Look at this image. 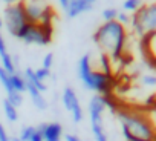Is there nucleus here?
<instances>
[{
    "instance_id": "a211bd4d",
    "label": "nucleus",
    "mask_w": 156,
    "mask_h": 141,
    "mask_svg": "<svg viewBox=\"0 0 156 141\" xmlns=\"http://www.w3.org/2000/svg\"><path fill=\"white\" fill-rule=\"evenodd\" d=\"M142 5H144V0H124L122 11L127 14H135Z\"/></svg>"
},
{
    "instance_id": "aec40b11",
    "label": "nucleus",
    "mask_w": 156,
    "mask_h": 141,
    "mask_svg": "<svg viewBox=\"0 0 156 141\" xmlns=\"http://www.w3.org/2000/svg\"><path fill=\"white\" fill-rule=\"evenodd\" d=\"M118 9L116 8H106L104 11H103V20L104 22H115L116 20V17H118Z\"/></svg>"
},
{
    "instance_id": "c756f323",
    "label": "nucleus",
    "mask_w": 156,
    "mask_h": 141,
    "mask_svg": "<svg viewBox=\"0 0 156 141\" xmlns=\"http://www.w3.org/2000/svg\"><path fill=\"white\" fill-rule=\"evenodd\" d=\"M58 3H60L61 9H64V8L67 6V3H69V0H58Z\"/></svg>"
},
{
    "instance_id": "412c9836",
    "label": "nucleus",
    "mask_w": 156,
    "mask_h": 141,
    "mask_svg": "<svg viewBox=\"0 0 156 141\" xmlns=\"http://www.w3.org/2000/svg\"><path fill=\"white\" fill-rule=\"evenodd\" d=\"M34 130H35L34 126H25V127H22L20 135H19V139H20V141H29V138L32 136Z\"/></svg>"
},
{
    "instance_id": "6ab92c4d",
    "label": "nucleus",
    "mask_w": 156,
    "mask_h": 141,
    "mask_svg": "<svg viewBox=\"0 0 156 141\" xmlns=\"http://www.w3.org/2000/svg\"><path fill=\"white\" fill-rule=\"evenodd\" d=\"M100 66H101V72L106 74V75H112V60L107 54H103L100 55Z\"/></svg>"
},
{
    "instance_id": "6e6552de",
    "label": "nucleus",
    "mask_w": 156,
    "mask_h": 141,
    "mask_svg": "<svg viewBox=\"0 0 156 141\" xmlns=\"http://www.w3.org/2000/svg\"><path fill=\"white\" fill-rule=\"evenodd\" d=\"M20 3L23 6L28 23H34V25L40 23L41 19L49 11H52V8L48 3V0H20Z\"/></svg>"
},
{
    "instance_id": "dca6fc26",
    "label": "nucleus",
    "mask_w": 156,
    "mask_h": 141,
    "mask_svg": "<svg viewBox=\"0 0 156 141\" xmlns=\"http://www.w3.org/2000/svg\"><path fill=\"white\" fill-rule=\"evenodd\" d=\"M0 85H2V88L5 89L6 95H11V94L16 92L12 89V85H11V74H8L2 66H0Z\"/></svg>"
},
{
    "instance_id": "2f4dec72",
    "label": "nucleus",
    "mask_w": 156,
    "mask_h": 141,
    "mask_svg": "<svg viewBox=\"0 0 156 141\" xmlns=\"http://www.w3.org/2000/svg\"><path fill=\"white\" fill-rule=\"evenodd\" d=\"M9 141H20V139H19V136H12V138H9Z\"/></svg>"
},
{
    "instance_id": "c9c22d12",
    "label": "nucleus",
    "mask_w": 156,
    "mask_h": 141,
    "mask_svg": "<svg viewBox=\"0 0 156 141\" xmlns=\"http://www.w3.org/2000/svg\"><path fill=\"white\" fill-rule=\"evenodd\" d=\"M153 141H156V136H154V139H153Z\"/></svg>"
},
{
    "instance_id": "cd10ccee",
    "label": "nucleus",
    "mask_w": 156,
    "mask_h": 141,
    "mask_svg": "<svg viewBox=\"0 0 156 141\" xmlns=\"http://www.w3.org/2000/svg\"><path fill=\"white\" fill-rule=\"evenodd\" d=\"M29 141H43V136H41V133H40V130L35 127V130H34V133H32V136L29 138Z\"/></svg>"
},
{
    "instance_id": "ddd939ff",
    "label": "nucleus",
    "mask_w": 156,
    "mask_h": 141,
    "mask_svg": "<svg viewBox=\"0 0 156 141\" xmlns=\"http://www.w3.org/2000/svg\"><path fill=\"white\" fill-rule=\"evenodd\" d=\"M23 77H25V80H26V83H29V85H32L34 88H37L41 94L48 89V86H46V83H43V81H40L37 77H35V74H34V69H31V67H26L25 69V72H23Z\"/></svg>"
},
{
    "instance_id": "7ed1b4c3",
    "label": "nucleus",
    "mask_w": 156,
    "mask_h": 141,
    "mask_svg": "<svg viewBox=\"0 0 156 141\" xmlns=\"http://www.w3.org/2000/svg\"><path fill=\"white\" fill-rule=\"evenodd\" d=\"M76 74H78V78H80L81 85L87 91H92L97 95H103V97L112 95V91L115 86L113 77L103 74L101 70H94L89 54H84L78 60Z\"/></svg>"
},
{
    "instance_id": "72a5a7b5",
    "label": "nucleus",
    "mask_w": 156,
    "mask_h": 141,
    "mask_svg": "<svg viewBox=\"0 0 156 141\" xmlns=\"http://www.w3.org/2000/svg\"><path fill=\"white\" fill-rule=\"evenodd\" d=\"M87 2H89V3H90V5H94V3H95V2H97V0H87Z\"/></svg>"
},
{
    "instance_id": "f3484780",
    "label": "nucleus",
    "mask_w": 156,
    "mask_h": 141,
    "mask_svg": "<svg viewBox=\"0 0 156 141\" xmlns=\"http://www.w3.org/2000/svg\"><path fill=\"white\" fill-rule=\"evenodd\" d=\"M3 112H5V117H6V120H8V121L16 123V121L19 120V110H17V107H16V106H12L6 98L3 100Z\"/></svg>"
},
{
    "instance_id": "473e14b6",
    "label": "nucleus",
    "mask_w": 156,
    "mask_h": 141,
    "mask_svg": "<svg viewBox=\"0 0 156 141\" xmlns=\"http://www.w3.org/2000/svg\"><path fill=\"white\" fill-rule=\"evenodd\" d=\"M2 26H3V20H2V16H0V29H2Z\"/></svg>"
},
{
    "instance_id": "4468645a",
    "label": "nucleus",
    "mask_w": 156,
    "mask_h": 141,
    "mask_svg": "<svg viewBox=\"0 0 156 141\" xmlns=\"http://www.w3.org/2000/svg\"><path fill=\"white\" fill-rule=\"evenodd\" d=\"M0 63H2V67L6 70L8 74H14V72H17L16 58H14L9 52H5V54L0 55Z\"/></svg>"
},
{
    "instance_id": "a878e982",
    "label": "nucleus",
    "mask_w": 156,
    "mask_h": 141,
    "mask_svg": "<svg viewBox=\"0 0 156 141\" xmlns=\"http://www.w3.org/2000/svg\"><path fill=\"white\" fill-rule=\"evenodd\" d=\"M0 141H9V136H8V132L5 130L3 124L0 123Z\"/></svg>"
},
{
    "instance_id": "f8f14e48",
    "label": "nucleus",
    "mask_w": 156,
    "mask_h": 141,
    "mask_svg": "<svg viewBox=\"0 0 156 141\" xmlns=\"http://www.w3.org/2000/svg\"><path fill=\"white\" fill-rule=\"evenodd\" d=\"M26 92L29 94V97H31V100H32V104H34L38 110L48 109V101H46V98L43 97V94H41L37 88H34L32 85L26 83Z\"/></svg>"
},
{
    "instance_id": "1a4fd4ad",
    "label": "nucleus",
    "mask_w": 156,
    "mask_h": 141,
    "mask_svg": "<svg viewBox=\"0 0 156 141\" xmlns=\"http://www.w3.org/2000/svg\"><path fill=\"white\" fill-rule=\"evenodd\" d=\"M61 101H63V106L64 109L70 114L72 117V121L73 123H81L83 118H84V112H83V107H81V103L78 100V95L76 92L72 89V88H64L63 91V95H61Z\"/></svg>"
},
{
    "instance_id": "4be33fe9",
    "label": "nucleus",
    "mask_w": 156,
    "mask_h": 141,
    "mask_svg": "<svg viewBox=\"0 0 156 141\" xmlns=\"http://www.w3.org/2000/svg\"><path fill=\"white\" fill-rule=\"evenodd\" d=\"M34 74H35V77L40 80V81H46L49 77H51V69H44V67H38V69H35L34 70Z\"/></svg>"
},
{
    "instance_id": "9d476101",
    "label": "nucleus",
    "mask_w": 156,
    "mask_h": 141,
    "mask_svg": "<svg viewBox=\"0 0 156 141\" xmlns=\"http://www.w3.org/2000/svg\"><path fill=\"white\" fill-rule=\"evenodd\" d=\"M43 136V141H61L63 138V126L57 121L43 123L37 127Z\"/></svg>"
},
{
    "instance_id": "39448f33",
    "label": "nucleus",
    "mask_w": 156,
    "mask_h": 141,
    "mask_svg": "<svg viewBox=\"0 0 156 141\" xmlns=\"http://www.w3.org/2000/svg\"><path fill=\"white\" fill-rule=\"evenodd\" d=\"M130 26L139 38L156 34V2L142 5L135 14H132Z\"/></svg>"
},
{
    "instance_id": "c85d7f7f",
    "label": "nucleus",
    "mask_w": 156,
    "mask_h": 141,
    "mask_svg": "<svg viewBox=\"0 0 156 141\" xmlns=\"http://www.w3.org/2000/svg\"><path fill=\"white\" fill-rule=\"evenodd\" d=\"M64 141H81V139L75 133H67V135H64Z\"/></svg>"
},
{
    "instance_id": "f03ea898",
    "label": "nucleus",
    "mask_w": 156,
    "mask_h": 141,
    "mask_svg": "<svg viewBox=\"0 0 156 141\" xmlns=\"http://www.w3.org/2000/svg\"><path fill=\"white\" fill-rule=\"evenodd\" d=\"M116 115L121 124V133L126 141H135V139L153 141L154 139L156 130L153 124L150 123L145 112L119 107L116 110Z\"/></svg>"
},
{
    "instance_id": "7c9ffc66",
    "label": "nucleus",
    "mask_w": 156,
    "mask_h": 141,
    "mask_svg": "<svg viewBox=\"0 0 156 141\" xmlns=\"http://www.w3.org/2000/svg\"><path fill=\"white\" fill-rule=\"evenodd\" d=\"M3 2H5L6 5H14V3H19L20 0H3Z\"/></svg>"
},
{
    "instance_id": "9b49d317",
    "label": "nucleus",
    "mask_w": 156,
    "mask_h": 141,
    "mask_svg": "<svg viewBox=\"0 0 156 141\" xmlns=\"http://www.w3.org/2000/svg\"><path fill=\"white\" fill-rule=\"evenodd\" d=\"M94 5H90L87 0H69L67 6L63 9L69 19H75L78 16H81L83 13H87L92 9Z\"/></svg>"
},
{
    "instance_id": "0eeeda50",
    "label": "nucleus",
    "mask_w": 156,
    "mask_h": 141,
    "mask_svg": "<svg viewBox=\"0 0 156 141\" xmlns=\"http://www.w3.org/2000/svg\"><path fill=\"white\" fill-rule=\"evenodd\" d=\"M2 20H3V26L6 28V31L16 38L19 32L28 25V19L25 16V11L20 2L14 5H6Z\"/></svg>"
},
{
    "instance_id": "20e7f679",
    "label": "nucleus",
    "mask_w": 156,
    "mask_h": 141,
    "mask_svg": "<svg viewBox=\"0 0 156 141\" xmlns=\"http://www.w3.org/2000/svg\"><path fill=\"white\" fill-rule=\"evenodd\" d=\"M112 109L113 112H116V104L112 100V95L109 97H103V95H94L89 101V120H90V130L94 135L95 141H109L107 132L104 129V123H103V115L106 109Z\"/></svg>"
},
{
    "instance_id": "f704fd0d",
    "label": "nucleus",
    "mask_w": 156,
    "mask_h": 141,
    "mask_svg": "<svg viewBox=\"0 0 156 141\" xmlns=\"http://www.w3.org/2000/svg\"><path fill=\"white\" fill-rule=\"evenodd\" d=\"M135 141H144V139H135Z\"/></svg>"
},
{
    "instance_id": "2eb2a0df",
    "label": "nucleus",
    "mask_w": 156,
    "mask_h": 141,
    "mask_svg": "<svg viewBox=\"0 0 156 141\" xmlns=\"http://www.w3.org/2000/svg\"><path fill=\"white\" fill-rule=\"evenodd\" d=\"M11 85H12V89L16 92H19V94L26 92V80H25L23 74H20V72L11 74Z\"/></svg>"
},
{
    "instance_id": "5701e85b",
    "label": "nucleus",
    "mask_w": 156,
    "mask_h": 141,
    "mask_svg": "<svg viewBox=\"0 0 156 141\" xmlns=\"http://www.w3.org/2000/svg\"><path fill=\"white\" fill-rule=\"evenodd\" d=\"M141 83L144 86H148V88H154L156 86V75L153 74H145L141 77Z\"/></svg>"
},
{
    "instance_id": "b1692460",
    "label": "nucleus",
    "mask_w": 156,
    "mask_h": 141,
    "mask_svg": "<svg viewBox=\"0 0 156 141\" xmlns=\"http://www.w3.org/2000/svg\"><path fill=\"white\" fill-rule=\"evenodd\" d=\"M116 22L121 23L122 26L130 25V14H127V13H124V11H119V13H118V17H116Z\"/></svg>"
},
{
    "instance_id": "bb28decb",
    "label": "nucleus",
    "mask_w": 156,
    "mask_h": 141,
    "mask_svg": "<svg viewBox=\"0 0 156 141\" xmlns=\"http://www.w3.org/2000/svg\"><path fill=\"white\" fill-rule=\"evenodd\" d=\"M5 52H8V51H6V40H5V37L2 35V32H0V55L5 54Z\"/></svg>"
},
{
    "instance_id": "f257e3e1",
    "label": "nucleus",
    "mask_w": 156,
    "mask_h": 141,
    "mask_svg": "<svg viewBox=\"0 0 156 141\" xmlns=\"http://www.w3.org/2000/svg\"><path fill=\"white\" fill-rule=\"evenodd\" d=\"M94 42L98 45L103 54H107L110 60H121L127 45V29L121 23L104 22L94 32Z\"/></svg>"
},
{
    "instance_id": "393cba45",
    "label": "nucleus",
    "mask_w": 156,
    "mask_h": 141,
    "mask_svg": "<svg viewBox=\"0 0 156 141\" xmlns=\"http://www.w3.org/2000/svg\"><path fill=\"white\" fill-rule=\"evenodd\" d=\"M52 64H54V55L49 52V54L44 55V58H43V66H41V67H44V69H51Z\"/></svg>"
},
{
    "instance_id": "423d86ee",
    "label": "nucleus",
    "mask_w": 156,
    "mask_h": 141,
    "mask_svg": "<svg viewBox=\"0 0 156 141\" xmlns=\"http://www.w3.org/2000/svg\"><path fill=\"white\" fill-rule=\"evenodd\" d=\"M54 37V26L48 25H40V23H28L17 35L22 42L26 45H38V46H46L52 42Z\"/></svg>"
}]
</instances>
